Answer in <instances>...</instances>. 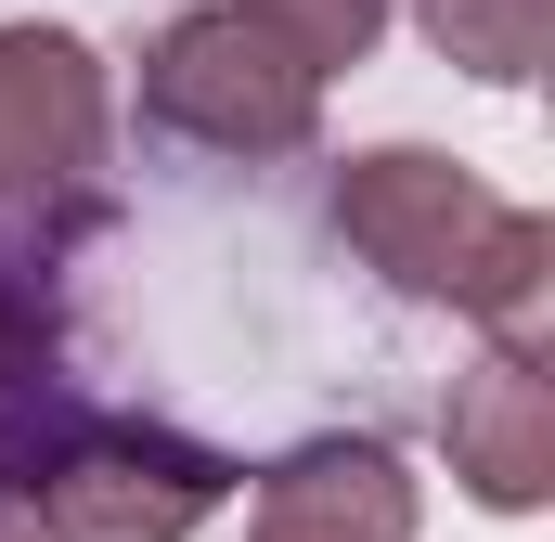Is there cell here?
Returning <instances> with one entry per match:
<instances>
[{
	"label": "cell",
	"instance_id": "cell-1",
	"mask_svg": "<svg viewBox=\"0 0 555 542\" xmlns=\"http://www.w3.org/2000/svg\"><path fill=\"white\" fill-rule=\"evenodd\" d=\"M336 233L388 271L401 297H452L491 323V362H530L543 375V336H555V220L504 207L478 168L426 155V142H375L349 155L336 181Z\"/></svg>",
	"mask_w": 555,
	"mask_h": 542
},
{
	"label": "cell",
	"instance_id": "cell-2",
	"mask_svg": "<svg viewBox=\"0 0 555 542\" xmlns=\"http://www.w3.org/2000/svg\"><path fill=\"white\" fill-rule=\"evenodd\" d=\"M233 465L181 426H142V413H78L39 401L0 439V504L39 542H181L220 517Z\"/></svg>",
	"mask_w": 555,
	"mask_h": 542
},
{
	"label": "cell",
	"instance_id": "cell-3",
	"mask_svg": "<svg viewBox=\"0 0 555 542\" xmlns=\"http://www.w3.org/2000/svg\"><path fill=\"white\" fill-rule=\"evenodd\" d=\"M142 104L207 155H297L323 130V78L284 52L272 26H246L233 0L220 13H181L155 52H142Z\"/></svg>",
	"mask_w": 555,
	"mask_h": 542
},
{
	"label": "cell",
	"instance_id": "cell-4",
	"mask_svg": "<svg viewBox=\"0 0 555 542\" xmlns=\"http://www.w3.org/2000/svg\"><path fill=\"white\" fill-rule=\"evenodd\" d=\"M104 168V65L65 26H0V220H39Z\"/></svg>",
	"mask_w": 555,
	"mask_h": 542
},
{
	"label": "cell",
	"instance_id": "cell-5",
	"mask_svg": "<svg viewBox=\"0 0 555 542\" xmlns=\"http://www.w3.org/2000/svg\"><path fill=\"white\" fill-rule=\"evenodd\" d=\"M439 439H452V478H465L491 517H530V504L555 491V388L530 375V362H478V375H452Z\"/></svg>",
	"mask_w": 555,
	"mask_h": 542
},
{
	"label": "cell",
	"instance_id": "cell-6",
	"mask_svg": "<svg viewBox=\"0 0 555 542\" xmlns=\"http://www.w3.org/2000/svg\"><path fill=\"white\" fill-rule=\"evenodd\" d=\"M246 542H414V478L375 439H323L259 478V530Z\"/></svg>",
	"mask_w": 555,
	"mask_h": 542
},
{
	"label": "cell",
	"instance_id": "cell-7",
	"mask_svg": "<svg viewBox=\"0 0 555 542\" xmlns=\"http://www.w3.org/2000/svg\"><path fill=\"white\" fill-rule=\"evenodd\" d=\"M414 13H426V39H439V65H465V78H491V91L543 78L555 0H414Z\"/></svg>",
	"mask_w": 555,
	"mask_h": 542
},
{
	"label": "cell",
	"instance_id": "cell-8",
	"mask_svg": "<svg viewBox=\"0 0 555 542\" xmlns=\"http://www.w3.org/2000/svg\"><path fill=\"white\" fill-rule=\"evenodd\" d=\"M233 13H246V26H272L310 78H336V65H362V52L388 39V0H233Z\"/></svg>",
	"mask_w": 555,
	"mask_h": 542
},
{
	"label": "cell",
	"instance_id": "cell-9",
	"mask_svg": "<svg viewBox=\"0 0 555 542\" xmlns=\"http://www.w3.org/2000/svg\"><path fill=\"white\" fill-rule=\"evenodd\" d=\"M39 362H52V297H39V271H26V259H0V401L52 388Z\"/></svg>",
	"mask_w": 555,
	"mask_h": 542
},
{
	"label": "cell",
	"instance_id": "cell-10",
	"mask_svg": "<svg viewBox=\"0 0 555 542\" xmlns=\"http://www.w3.org/2000/svg\"><path fill=\"white\" fill-rule=\"evenodd\" d=\"M0 542H39V530H26V517H13V504H0Z\"/></svg>",
	"mask_w": 555,
	"mask_h": 542
}]
</instances>
